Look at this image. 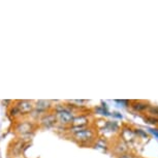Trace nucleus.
<instances>
[{
  "label": "nucleus",
  "mask_w": 158,
  "mask_h": 158,
  "mask_svg": "<svg viewBox=\"0 0 158 158\" xmlns=\"http://www.w3.org/2000/svg\"><path fill=\"white\" fill-rule=\"evenodd\" d=\"M71 132L73 141L83 147H94L99 138L97 128L93 126H89L83 129H73Z\"/></svg>",
  "instance_id": "1"
},
{
  "label": "nucleus",
  "mask_w": 158,
  "mask_h": 158,
  "mask_svg": "<svg viewBox=\"0 0 158 158\" xmlns=\"http://www.w3.org/2000/svg\"><path fill=\"white\" fill-rule=\"evenodd\" d=\"M115 158L120 156L122 154H125L129 152V147L123 139L120 138V135L113 139V141H110V151Z\"/></svg>",
  "instance_id": "2"
},
{
  "label": "nucleus",
  "mask_w": 158,
  "mask_h": 158,
  "mask_svg": "<svg viewBox=\"0 0 158 158\" xmlns=\"http://www.w3.org/2000/svg\"><path fill=\"white\" fill-rule=\"evenodd\" d=\"M119 135L128 146L135 143V139H138V136H136L135 132V128L128 123H123L121 125V130Z\"/></svg>",
  "instance_id": "3"
},
{
  "label": "nucleus",
  "mask_w": 158,
  "mask_h": 158,
  "mask_svg": "<svg viewBox=\"0 0 158 158\" xmlns=\"http://www.w3.org/2000/svg\"><path fill=\"white\" fill-rule=\"evenodd\" d=\"M91 114H81L74 117V119L71 122L70 126L71 129H83L91 126Z\"/></svg>",
  "instance_id": "4"
},
{
  "label": "nucleus",
  "mask_w": 158,
  "mask_h": 158,
  "mask_svg": "<svg viewBox=\"0 0 158 158\" xmlns=\"http://www.w3.org/2000/svg\"><path fill=\"white\" fill-rule=\"evenodd\" d=\"M151 106V103L146 100H130L129 108L136 114H146L148 112L149 108Z\"/></svg>",
  "instance_id": "5"
},
{
  "label": "nucleus",
  "mask_w": 158,
  "mask_h": 158,
  "mask_svg": "<svg viewBox=\"0 0 158 158\" xmlns=\"http://www.w3.org/2000/svg\"><path fill=\"white\" fill-rule=\"evenodd\" d=\"M17 108L19 110L20 113L22 114H27V113H30L33 109V106L30 101L28 100H22V101H19L17 104Z\"/></svg>",
  "instance_id": "6"
},
{
  "label": "nucleus",
  "mask_w": 158,
  "mask_h": 158,
  "mask_svg": "<svg viewBox=\"0 0 158 158\" xmlns=\"http://www.w3.org/2000/svg\"><path fill=\"white\" fill-rule=\"evenodd\" d=\"M101 130H106L110 132H119L121 130V127L117 122H113V121H106V125Z\"/></svg>",
  "instance_id": "7"
},
{
  "label": "nucleus",
  "mask_w": 158,
  "mask_h": 158,
  "mask_svg": "<svg viewBox=\"0 0 158 158\" xmlns=\"http://www.w3.org/2000/svg\"><path fill=\"white\" fill-rule=\"evenodd\" d=\"M56 122H57L56 115H46L43 119H41V124L46 127L53 126V125L56 124Z\"/></svg>",
  "instance_id": "8"
},
{
  "label": "nucleus",
  "mask_w": 158,
  "mask_h": 158,
  "mask_svg": "<svg viewBox=\"0 0 158 158\" xmlns=\"http://www.w3.org/2000/svg\"><path fill=\"white\" fill-rule=\"evenodd\" d=\"M141 117L143 118V120H144L146 123L152 124V125H154L155 127H158V117H155L153 115L147 114V113H146L145 115H141Z\"/></svg>",
  "instance_id": "9"
},
{
  "label": "nucleus",
  "mask_w": 158,
  "mask_h": 158,
  "mask_svg": "<svg viewBox=\"0 0 158 158\" xmlns=\"http://www.w3.org/2000/svg\"><path fill=\"white\" fill-rule=\"evenodd\" d=\"M51 108L50 101L47 100H38L36 102V109L40 112H46L48 109Z\"/></svg>",
  "instance_id": "10"
},
{
  "label": "nucleus",
  "mask_w": 158,
  "mask_h": 158,
  "mask_svg": "<svg viewBox=\"0 0 158 158\" xmlns=\"http://www.w3.org/2000/svg\"><path fill=\"white\" fill-rule=\"evenodd\" d=\"M135 132L138 138H142V139H149L148 133L146 132L145 130L141 129V128H135Z\"/></svg>",
  "instance_id": "11"
},
{
  "label": "nucleus",
  "mask_w": 158,
  "mask_h": 158,
  "mask_svg": "<svg viewBox=\"0 0 158 158\" xmlns=\"http://www.w3.org/2000/svg\"><path fill=\"white\" fill-rule=\"evenodd\" d=\"M106 106V104H104ZM97 106V108H95V112L97 113V114H100V115H103V116H109L110 113L108 112V110H106V106Z\"/></svg>",
  "instance_id": "12"
},
{
  "label": "nucleus",
  "mask_w": 158,
  "mask_h": 158,
  "mask_svg": "<svg viewBox=\"0 0 158 158\" xmlns=\"http://www.w3.org/2000/svg\"><path fill=\"white\" fill-rule=\"evenodd\" d=\"M116 158H141V157H139L138 154H135V153H133V152L129 151V152H127V153L122 154V155H120V156H118Z\"/></svg>",
  "instance_id": "13"
},
{
  "label": "nucleus",
  "mask_w": 158,
  "mask_h": 158,
  "mask_svg": "<svg viewBox=\"0 0 158 158\" xmlns=\"http://www.w3.org/2000/svg\"><path fill=\"white\" fill-rule=\"evenodd\" d=\"M147 114H150V115H153L155 117H158V106H152L149 108Z\"/></svg>",
  "instance_id": "14"
},
{
  "label": "nucleus",
  "mask_w": 158,
  "mask_h": 158,
  "mask_svg": "<svg viewBox=\"0 0 158 158\" xmlns=\"http://www.w3.org/2000/svg\"><path fill=\"white\" fill-rule=\"evenodd\" d=\"M148 130L150 131L154 136H156L158 139V129H156V128H148Z\"/></svg>",
  "instance_id": "15"
},
{
  "label": "nucleus",
  "mask_w": 158,
  "mask_h": 158,
  "mask_svg": "<svg viewBox=\"0 0 158 158\" xmlns=\"http://www.w3.org/2000/svg\"><path fill=\"white\" fill-rule=\"evenodd\" d=\"M113 116H114V117H117V118H122V115H120V113H117V112H114L113 113Z\"/></svg>",
  "instance_id": "16"
}]
</instances>
